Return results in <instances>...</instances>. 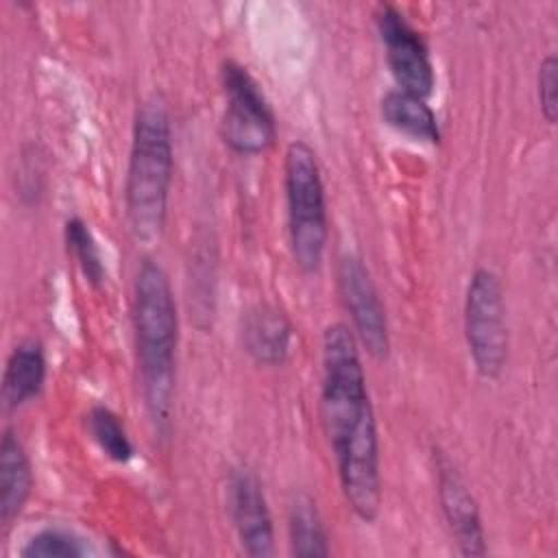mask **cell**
I'll return each instance as SVG.
<instances>
[{
    "label": "cell",
    "instance_id": "cell-1",
    "mask_svg": "<svg viewBox=\"0 0 558 558\" xmlns=\"http://www.w3.org/2000/svg\"><path fill=\"white\" fill-rule=\"evenodd\" d=\"M320 416L329 438L344 501L366 523L381 506L379 438L375 412L353 331L333 323L320 347Z\"/></svg>",
    "mask_w": 558,
    "mask_h": 558
},
{
    "label": "cell",
    "instance_id": "cell-2",
    "mask_svg": "<svg viewBox=\"0 0 558 558\" xmlns=\"http://www.w3.org/2000/svg\"><path fill=\"white\" fill-rule=\"evenodd\" d=\"M133 331L144 405L159 434L170 427L179 314L166 270L142 259L133 281Z\"/></svg>",
    "mask_w": 558,
    "mask_h": 558
},
{
    "label": "cell",
    "instance_id": "cell-3",
    "mask_svg": "<svg viewBox=\"0 0 558 558\" xmlns=\"http://www.w3.org/2000/svg\"><path fill=\"white\" fill-rule=\"evenodd\" d=\"M172 126L168 102L159 94L142 100L133 120L124 209L133 238L150 244L159 240L172 183Z\"/></svg>",
    "mask_w": 558,
    "mask_h": 558
},
{
    "label": "cell",
    "instance_id": "cell-4",
    "mask_svg": "<svg viewBox=\"0 0 558 558\" xmlns=\"http://www.w3.org/2000/svg\"><path fill=\"white\" fill-rule=\"evenodd\" d=\"M283 187L292 259L303 272H316L327 248V201L316 155L301 140L286 148Z\"/></svg>",
    "mask_w": 558,
    "mask_h": 558
},
{
    "label": "cell",
    "instance_id": "cell-5",
    "mask_svg": "<svg viewBox=\"0 0 558 558\" xmlns=\"http://www.w3.org/2000/svg\"><path fill=\"white\" fill-rule=\"evenodd\" d=\"M464 340L475 371L484 379H497L508 360V327L504 288L490 268H475L469 279Z\"/></svg>",
    "mask_w": 558,
    "mask_h": 558
},
{
    "label": "cell",
    "instance_id": "cell-6",
    "mask_svg": "<svg viewBox=\"0 0 558 558\" xmlns=\"http://www.w3.org/2000/svg\"><path fill=\"white\" fill-rule=\"evenodd\" d=\"M220 85L227 102L220 122L225 144L238 155H259L270 148L277 135L275 116L251 72L227 59L220 68Z\"/></svg>",
    "mask_w": 558,
    "mask_h": 558
},
{
    "label": "cell",
    "instance_id": "cell-7",
    "mask_svg": "<svg viewBox=\"0 0 558 558\" xmlns=\"http://www.w3.org/2000/svg\"><path fill=\"white\" fill-rule=\"evenodd\" d=\"M375 24L397 89L427 98L434 89V65L421 33L392 4H379L375 9Z\"/></svg>",
    "mask_w": 558,
    "mask_h": 558
},
{
    "label": "cell",
    "instance_id": "cell-8",
    "mask_svg": "<svg viewBox=\"0 0 558 558\" xmlns=\"http://www.w3.org/2000/svg\"><path fill=\"white\" fill-rule=\"evenodd\" d=\"M338 290L353 323V336L373 357L390 351L388 320L371 272L355 255H344L338 264Z\"/></svg>",
    "mask_w": 558,
    "mask_h": 558
},
{
    "label": "cell",
    "instance_id": "cell-9",
    "mask_svg": "<svg viewBox=\"0 0 558 558\" xmlns=\"http://www.w3.org/2000/svg\"><path fill=\"white\" fill-rule=\"evenodd\" d=\"M227 508L240 547L253 558H266L275 549L270 508L259 477L248 466L231 471L227 482Z\"/></svg>",
    "mask_w": 558,
    "mask_h": 558
},
{
    "label": "cell",
    "instance_id": "cell-10",
    "mask_svg": "<svg viewBox=\"0 0 558 558\" xmlns=\"http://www.w3.org/2000/svg\"><path fill=\"white\" fill-rule=\"evenodd\" d=\"M434 462L440 508L460 551L464 556H482L486 551V534L473 493L442 451L434 453Z\"/></svg>",
    "mask_w": 558,
    "mask_h": 558
},
{
    "label": "cell",
    "instance_id": "cell-11",
    "mask_svg": "<svg viewBox=\"0 0 558 558\" xmlns=\"http://www.w3.org/2000/svg\"><path fill=\"white\" fill-rule=\"evenodd\" d=\"M292 342V325L286 314L270 305L257 303L242 318L244 351L262 366H279L288 360Z\"/></svg>",
    "mask_w": 558,
    "mask_h": 558
},
{
    "label": "cell",
    "instance_id": "cell-12",
    "mask_svg": "<svg viewBox=\"0 0 558 558\" xmlns=\"http://www.w3.org/2000/svg\"><path fill=\"white\" fill-rule=\"evenodd\" d=\"M33 488V471L28 453L9 427L0 440V521L4 527L22 512Z\"/></svg>",
    "mask_w": 558,
    "mask_h": 558
},
{
    "label": "cell",
    "instance_id": "cell-13",
    "mask_svg": "<svg viewBox=\"0 0 558 558\" xmlns=\"http://www.w3.org/2000/svg\"><path fill=\"white\" fill-rule=\"evenodd\" d=\"M46 379V351L35 338L22 340L7 357L2 375V399L7 408H20L39 395Z\"/></svg>",
    "mask_w": 558,
    "mask_h": 558
},
{
    "label": "cell",
    "instance_id": "cell-14",
    "mask_svg": "<svg viewBox=\"0 0 558 558\" xmlns=\"http://www.w3.org/2000/svg\"><path fill=\"white\" fill-rule=\"evenodd\" d=\"M379 111L386 124L399 133H405L421 142H432V144L440 140L438 120L432 107L427 105V100L421 96H414L401 89H390L381 96Z\"/></svg>",
    "mask_w": 558,
    "mask_h": 558
},
{
    "label": "cell",
    "instance_id": "cell-15",
    "mask_svg": "<svg viewBox=\"0 0 558 558\" xmlns=\"http://www.w3.org/2000/svg\"><path fill=\"white\" fill-rule=\"evenodd\" d=\"M288 534L290 549L299 558H318L329 554L327 530L316 508V501L307 493H296L288 508Z\"/></svg>",
    "mask_w": 558,
    "mask_h": 558
},
{
    "label": "cell",
    "instance_id": "cell-16",
    "mask_svg": "<svg viewBox=\"0 0 558 558\" xmlns=\"http://www.w3.org/2000/svg\"><path fill=\"white\" fill-rule=\"evenodd\" d=\"M87 432L100 451L113 462H129L133 458V442L120 416L107 405H92L87 416Z\"/></svg>",
    "mask_w": 558,
    "mask_h": 558
},
{
    "label": "cell",
    "instance_id": "cell-17",
    "mask_svg": "<svg viewBox=\"0 0 558 558\" xmlns=\"http://www.w3.org/2000/svg\"><path fill=\"white\" fill-rule=\"evenodd\" d=\"M63 235H65L68 251L76 259L83 277L92 286H100L105 281V264H102L96 238L92 235L85 220H81L76 216L68 218L65 227H63Z\"/></svg>",
    "mask_w": 558,
    "mask_h": 558
},
{
    "label": "cell",
    "instance_id": "cell-18",
    "mask_svg": "<svg viewBox=\"0 0 558 558\" xmlns=\"http://www.w3.org/2000/svg\"><path fill=\"white\" fill-rule=\"evenodd\" d=\"M87 554V545L72 530L48 525L37 530L20 549L24 558H81Z\"/></svg>",
    "mask_w": 558,
    "mask_h": 558
},
{
    "label": "cell",
    "instance_id": "cell-19",
    "mask_svg": "<svg viewBox=\"0 0 558 558\" xmlns=\"http://www.w3.org/2000/svg\"><path fill=\"white\" fill-rule=\"evenodd\" d=\"M556 85H558V61L554 54H547L541 65H538V78H536V92H538V102H541V113L543 118L554 124L556 120Z\"/></svg>",
    "mask_w": 558,
    "mask_h": 558
}]
</instances>
